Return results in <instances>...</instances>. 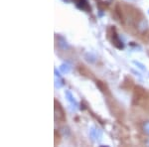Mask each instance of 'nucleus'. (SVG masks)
<instances>
[{
    "mask_svg": "<svg viewBox=\"0 0 149 147\" xmlns=\"http://www.w3.org/2000/svg\"><path fill=\"white\" fill-rule=\"evenodd\" d=\"M133 105L149 110V93L141 86H134L133 88Z\"/></svg>",
    "mask_w": 149,
    "mask_h": 147,
    "instance_id": "nucleus-1",
    "label": "nucleus"
},
{
    "mask_svg": "<svg viewBox=\"0 0 149 147\" xmlns=\"http://www.w3.org/2000/svg\"><path fill=\"white\" fill-rule=\"evenodd\" d=\"M107 38L110 40L111 44L114 46L117 49H122L123 48V44L120 41V39L118 38V35L116 33V30L113 27H109L107 29Z\"/></svg>",
    "mask_w": 149,
    "mask_h": 147,
    "instance_id": "nucleus-2",
    "label": "nucleus"
},
{
    "mask_svg": "<svg viewBox=\"0 0 149 147\" xmlns=\"http://www.w3.org/2000/svg\"><path fill=\"white\" fill-rule=\"evenodd\" d=\"M55 105V120L60 123H63L66 121V112H65L63 107L61 105V103L58 102L57 100H54Z\"/></svg>",
    "mask_w": 149,
    "mask_h": 147,
    "instance_id": "nucleus-3",
    "label": "nucleus"
},
{
    "mask_svg": "<svg viewBox=\"0 0 149 147\" xmlns=\"http://www.w3.org/2000/svg\"><path fill=\"white\" fill-rule=\"evenodd\" d=\"M97 86H98V88H100V90L102 91L103 93H105V95H110L109 88H107V86L105 85V84L103 83V82L97 81Z\"/></svg>",
    "mask_w": 149,
    "mask_h": 147,
    "instance_id": "nucleus-4",
    "label": "nucleus"
},
{
    "mask_svg": "<svg viewBox=\"0 0 149 147\" xmlns=\"http://www.w3.org/2000/svg\"><path fill=\"white\" fill-rule=\"evenodd\" d=\"M79 71H80V73L81 75H84V76L92 77V73H91V72L88 71L85 66H83V65H81V66H79Z\"/></svg>",
    "mask_w": 149,
    "mask_h": 147,
    "instance_id": "nucleus-5",
    "label": "nucleus"
},
{
    "mask_svg": "<svg viewBox=\"0 0 149 147\" xmlns=\"http://www.w3.org/2000/svg\"><path fill=\"white\" fill-rule=\"evenodd\" d=\"M59 142H60V134L58 133V131L56 130L55 131V145H57Z\"/></svg>",
    "mask_w": 149,
    "mask_h": 147,
    "instance_id": "nucleus-6",
    "label": "nucleus"
}]
</instances>
